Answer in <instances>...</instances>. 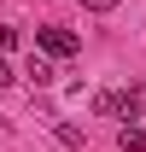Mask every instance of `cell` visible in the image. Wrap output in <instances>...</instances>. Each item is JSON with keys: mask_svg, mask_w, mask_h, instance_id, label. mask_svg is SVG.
I'll return each mask as SVG.
<instances>
[{"mask_svg": "<svg viewBox=\"0 0 146 152\" xmlns=\"http://www.w3.org/2000/svg\"><path fill=\"white\" fill-rule=\"evenodd\" d=\"M35 47H41L47 58H70V53H82L76 29H58V23H41V29H35Z\"/></svg>", "mask_w": 146, "mask_h": 152, "instance_id": "6da1fadb", "label": "cell"}, {"mask_svg": "<svg viewBox=\"0 0 146 152\" xmlns=\"http://www.w3.org/2000/svg\"><path fill=\"white\" fill-rule=\"evenodd\" d=\"M23 76H29L35 88H53V58H47V53H35V58H29V70H23Z\"/></svg>", "mask_w": 146, "mask_h": 152, "instance_id": "7a4b0ae2", "label": "cell"}, {"mask_svg": "<svg viewBox=\"0 0 146 152\" xmlns=\"http://www.w3.org/2000/svg\"><path fill=\"white\" fill-rule=\"evenodd\" d=\"M117 146H123V152H146V129L123 123V129H117Z\"/></svg>", "mask_w": 146, "mask_h": 152, "instance_id": "3957f363", "label": "cell"}, {"mask_svg": "<svg viewBox=\"0 0 146 152\" xmlns=\"http://www.w3.org/2000/svg\"><path fill=\"white\" fill-rule=\"evenodd\" d=\"M93 111H99V117H123V94H99Z\"/></svg>", "mask_w": 146, "mask_h": 152, "instance_id": "277c9868", "label": "cell"}, {"mask_svg": "<svg viewBox=\"0 0 146 152\" xmlns=\"http://www.w3.org/2000/svg\"><path fill=\"white\" fill-rule=\"evenodd\" d=\"M12 47H18V29H12V23H0V53H12Z\"/></svg>", "mask_w": 146, "mask_h": 152, "instance_id": "5b68a950", "label": "cell"}, {"mask_svg": "<svg viewBox=\"0 0 146 152\" xmlns=\"http://www.w3.org/2000/svg\"><path fill=\"white\" fill-rule=\"evenodd\" d=\"M88 12H117V0H82Z\"/></svg>", "mask_w": 146, "mask_h": 152, "instance_id": "8992f818", "label": "cell"}, {"mask_svg": "<svg viewBox=\"0 0 146 152\" xmlns=\"http://www.w3.org/2000/svg\"><path fill=\"white\" fill-rule=\"evenodd\" d=\"M6 82H12V64H6V58H0V88H6Z\"/></svg>", "mask_w": 146, "mask_h": 152, "instance_id": "52a82bcc", "label": "cell"}]
</instances>
